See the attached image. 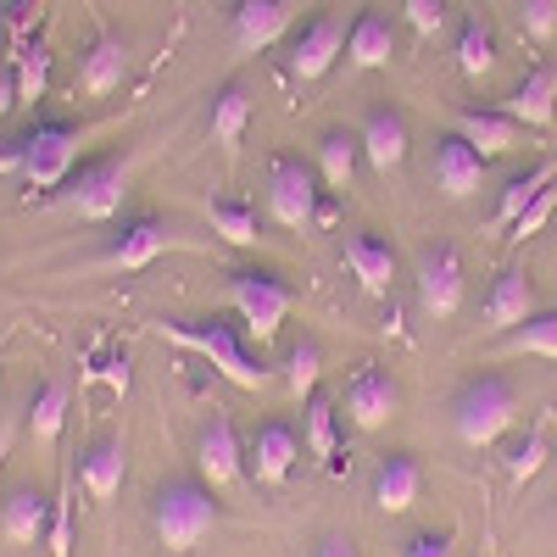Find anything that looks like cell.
<instances>
[{"label": "cell", "instance_id": "cell-11", "mask_svg": "<svg viewBox=\"0 0 557 557\" xmlns=\"http://www.w3.org/2000/svg\"><path fill=\"white\" fill-rule=\"evenodd\" d=\"M346 412H351L357 430L391 424V418L401 412V380L391 374V368H380V362H362L357 374L346 380Z\"/></svg>", "mask_w": 557, "mask_h": 557}, {"label": "cell", "instance_id": "cell-5", "mask_svg": "<svg viewBox=\"0 0 557 557\" xmlns=\"http://www.w3.org/2000/svg\"><path fill=\"white\" fill-rule=\"evenodd\" d=\"M223 290H228V307L240 312V323L257 335V346L278 341V330H285V318L296 307V290L273 268H235Z\"/></svg>", "mask_w": 557, "mask_h": 557}, {"label": "cell", "instance_id": "cell-1", "mask_svg": "<svg viewBox=\"0 0 557 557\" xmlns=\"http://www.w3.org/2000/svg\"><path fill=\"white\" fill-rule=\"evenodd\" d=\"M162 335L173 346H184V351H196L201 362H212L228 385H240V391H262L268 385V362L240 346L235 323H223V318H162Z\"/></svg>", "mask_w": 557, "mask_h": 557}, {"label": "cell", "instance_id": "cell-7", "mask_svg": "<svg viewBox=\"0 0 557 557\" xmlns=\"http://www.w3.org/2000/svg\"><path fill=\"white\" fill-rule=\"evenodd\" d=\"M323 173L301 157H273L268 162V212L290 228V235H307L318 228V207H323Z\"/></svg>", "mask_w": 557, "mask_h": 557}, {"label": "cell", "instance_id": "cell-29", "mask_svg": "<svg viewBox=\"0 0 557 557\" xmlns=\"http://www.w3.org/2000/svg\"><path fill=\"white\" fill-rule=\"evenodd\" d=\"M546 184H557V162H530L524 173H513L502 184V196H496V212H491V223L496 228H513L519 218H524V207L546 190Z\"/></svg>", "mask_w": 557, "mask_h": 557}, {"label": "cell", "instance_id": "cell-18", "mask_svg": "<svg viewBox=\"0 0 557 557\" xmlns=\"http://www.w3.org/2000/svg\"><path fill=\"white\" fill-rule=\"evenodd\" d=\"M485 162H491V157H480L469 139L451 134V128L435 139V184H441L451 201H462V196L480 190V184H485Z\"/></svg>", "mask_w": 557, "mask_h": 557}, {"label": "cell", "instance_id": "cell-25", "mask_svg": "<svg viewBox=\"0 0 557 557\" xmlns=\"http://www.w3.org/2000/svg\"><path fill=\"white\" fill-rule=\"evenodd\" d=\"M123 474H128V451L117 435H96L78 457V485L96 496V502H112L123 491Z\"/></svg>", "mask_w": 557, "mask_h": 557}, {"label": "cell", "instance_id": "cell-8", "mask_svg": "<svg viewBox=\"0 0 557 557\" xmlns=\"http://www.w3.org/2000/svg\"><path fill=\"white\" fill-rule=\"evenodd\" d=\"M128 173H134V162H128L123 151L84 162L78 178L67 184V212L84 218V223H107V218H117V212H123V196H128Z\"/></svg>", "mask_w": 557, "mask_h": 557}, {"label": "cell", "instance_id": "cell-40", "mask_svg": "<svg viewBox=\"0 0 557 557\" xmlns=\"http://www.w3.org/2000/svg\"><path fill=\"white\" fill-rule=\"evenodd\" d=\"M401 557H457V530H418Z\"/></svg>", "mask_w": 557, "mask_h": 557}, {"label": "cell", "instance_id": "cell-20", "mask_svg": "<svg viewBox=\"0 0 557 557\" xmlns=\"http://www.w3.org/2000/svg\"><path fill=\"white\" fill-rule=\"evenodd\" d=\"M45 535H51V496L23 485L0 502V541L7 546H45Z\"/></svg>", "mask_w": 557, "mask_h": 557}, {"label": "cell", "instance_id": "cell-42", "mask_svg": "<svg viewBox=\"0 0 557 557\" xmlns=\"http://www.w3.org/2000/svg\"><path fill=\"white\" fill-rule=\"evenodd\" d=\"M34 28H39V0H7V34L17 39V51L34 39Z\"/></svg>", "mask_w": 557, "mask_h": 557}, {"label": "cell", "instance_id": "cell-36", "mask_svg": "<svg viewBox=\"0 0 557 557\" xmlns=\"http://www.w3.org/2000/svg\"><path fill=\"white\" fill-rule=\"evenodd\" d=\"M541 462H546V435H541V430H530V435L519 441V451L507 457V480H513V485L535 480V474H541Z\"/></svg>", "mask_w": 557, "mask_h": 557}, {"label": "cell", "instance_id": "cell-17", "mask_svg": "<svg viewBox=\"0 0 557 557\" xmlns=\"http://www.w3.org/2000/svg\"><path fill=\"white\" fill-rule=\"evenodd\" d=\"M502 112L513 117L519 128H552V117H557V67L552 62L530 67L513 89H507Z\"/></svg>", "mask_w": 557, "mask_h": 557}, {"label": "cell", "instance_id": "cell-2", "mask_svg": "<svg viewBox=\"0 0 557 557\" xmlns=\"http://www.w3.org/2000/svg\"><path fill=\"white\" fill-rule=\"evenodd\" d=\"M151 524H157L168 552H196L223 524V507H218L207 480H168L151 496Z\"/></svg>", "mask_w": 557, "mask_h": 557}, {"label": "cell", "instance_id": "cell-33", "mask_svg": "<svg viewBox=\"0 0 557 557\" xmlns=\"http://www.w3.org/2000/svg\"><path fill=\"white\" fill-rule=\"evenodd\" d=\"M301 407H307V412H301V418H307V430H301V446H307V451H312L318 462H335V451H341V418H335L330 396H318V391H312V396H307Z\"/></svg>", "mask_w": 557, "mask_h": 557}, {"label": "cell", "instance_id": "cell-44", "mask_svg": "<svg viewBox=\"0 0 557 557\" xmlns=\"http://www.w3.org/2000/svg\"><path fill=\"white\" fill-rule=\"evenodd\" d=\"M312 557H357V546H351V535H323Z\"/></svg>", "mask_w": 557, "mask_h": 557}, {"label": "cell", "instance_id": "cell-45", "mask_svg": "<svg viewBox=\"0 0 557 557\" xmlns=\"http://www.w3.org/2000/svg\"><path fill=\"white\" fill-rule=\"evenodd\" d=\"M7 451H12V424H0V469H7Z\"/></svg>", "mask_w": 557, "mask_h": 557}, {"label": "cell", "instance_id": "cell-27", "mask_svg": "<svg viewBox=\"0 0 557 557\" xmlns=\"http://www.w3.org/2000/svg\"><path fill=\"white\" fill-rule=\"evenodd\" d=\"M246 123H251V89H246V78L218 84L212 101H207V134L218 139V146H240Z\"/></svg>", "mask_w": 557, "mask_h": 557}, {"label": "cell", "instance_id": "cell-3", "mask_svg": "<svg viewBox=\"0 0 557 557\" xmlns=\"http://www.w3.org/2000/svg\"><path fill=\"white\" fill-rule=\"evenodd\" d=\"M519 424V391L502 374H474L462 380L451 396V430L462 446H496L507 430Z\"/></svg>", "mask_w": 557, "mask_h": 557}, {"label": "cell", "instance_id": "cell-22", "mask_svg": "<svg viewBox=\"0 0 557 557\" xmlns=\"http://www.w3.org/2000/svg\"><path fill=\"white\" fill-rule=\"evenodd\" d=\"M451 134H462L480 157H507L519 146V123L502 107H457L451 112Z\"/></svg>", "mask_w": 557, "mask_h": 557}, {"label": "cell", "instance_id": "cell-15", "mask_svg": "<svg viewBox=\"0 0 557 557\" xmlns=\"http://www.w3.org/2000/svg\"><path fill=\"white\" fill-rule=\"evenodd\" d=\"M228 34H235V45L246 57L273 51V45L290 34V0H235V12H228Z\"/></svg>", "mask_w": 557, "mask_h": 557}, {"label": "cell", "instance_id": "cell-28", "mask_svg": "<svg viewBox=\"0 0 557 557\" xmlns=\"http://www.w3.org/2000/svg\"><path fill=\"white\" fill-rule=\"evenodd\" d=\"M496 357H546V362H557V307H541L524 323H513V330L496 341Z\"/></svg>", "mask_w": 557, "mask_h": 557}, {"label": "cell", "instance_id": "cell-38", "mask_svg": "<svg viewBox=\"0 0 557 557\" xmlns=\"http://www.w3.org/2000/svg\"><path fill=\"white\" fill-rule=\"evenodd\" d=\"M45 546H51V557H67L73 552V513H67V485L51 496V535H45Z\"/></svg>", "mask_w": 557, "mask_h": 557}, {"label": "cell", "instance_id": "cell-9", "mask_svg": "<svg viewBox=\"0 0 557 557\" xmlns=\"http://www.w3.org/2000/svg\"><path fill=\"white\" fill-rule=\"evenodd\" d=\"M418 307H424L430 318H457L462 307V290H469V273H462V257L457 246H424V257H418Z\"/></svg>", "mask_w": 557, "mask_h": 557}, {"label": "cell", "instance_id": "cell-24", "mask_svg": "<svg viewBox=\"0 0 557 557\" xmlns=\"http://www.w3.org/2000/svg\"><path fill=\"white\" fill-rule=\"evenodd\" d=\"M296 457H301V435L290 424H278V418L257 424V435H251V469H257L262 485H285L290 469H296Z\"/></svg>", "mask_w": 557, "mask_h": 557}, {"label": "cell", "instance_id": "cell-30", "mask_svg": "<svg viewBox=\"0 0 557 557\" xmlns=\"http://www.w3.org/2000/svg\"><path fill=\"white\" fill-rule=\"evenodd\" d=\"M67 401H73V396H67L62 380H45V385L34 391V401H28V412H23V430H28L34 446H57V441H62Z\"/></svg>", "mask_w": 557, "mask_h": 557}, {"label": "cell", "instance_id": "cell-4", "mask_svg": "<svg viewBox=\"0 0 557 557\" xmlns=\"http://www.w3.org/2000/svg\"><path fill=\"white\" fill-rule=\"evenodd\" d=\"M12 146H17V173H23L28 190H57V184H67L73 168H78L84 128L45 117V123H34L23 139H12Z\"/></svg>", "mask_w": 557, "mask_h": 557}, {"label": "cell", "instance_id": "cell-39", "mask_svg": "<svg viewBox=\"0 0 557 557\" xmlns=\"http://www.w3.org/2000/svg\"><path fill=\"white\" fill-rule=\"evenodd\" d=\"M552 212H557V184H546V190H541V196L524 207V218L513 223V240H530V235H541Z\"/></svg>", "mask_w": 557, "mask_h": 557}, {"label": "cell", "instance_id": "cell-13", "mask_svg": "<svg viewBox=\"0 0 557 557\" xmlns=\"http://www.w3.org/2000/svg\"><path fill=\"white\" fill-rule=\"evenodd\" d=\"M341 262H346V273L357 278L368 296H391L396 278H401L396 246L380 240V235H368V228H351V235L341 240Z\"/></svg>", "mask_w": 557, "mask_h": 557}, {"label": "cell", "instance_id": "cell-31", "mask_svg": "<svg viewBox=\"0 0 557 557\" xmlns=\"http://www.w3.org/2000/svg\"><path fill=\"white\" fill-rule=\"evenodd\" d=\"M207 223H212V235L228 240V246H257V240H262L257 207L240 201V196H212V201H207Z\"/></svg>", "mask_w": 557, "mask_h": 557}, {"label": "cell", "instance_id": "cell-12", "mask_svg": "<svg viewBox=\"0 0 557 557\" xmlns=\"http://www.w3.org/2000/svg\"><path fill=\"white\" fill-rule=\"evenodd\" d=\"M196 474L212 485V491H235L246 480V451H240V435L223 412H212L201 435H196Z\"/></svg>", "mask_w": 557, "mask_h": 557}, {"label": "cell", "instance_id": "cell-32", "mask_svg": "<svg viewBox=\"0 0 557 557\" xmlns=\"http://www.w3.org/2000/svg\"><path fill=\"white\" fill-rule=\"evenodd\" d=\"M457 67H462V78H491V67H496V34H491V23L485 17H462V28H457Z\"/></svg>", "mask_w": 557, "mask_h": 557}, {"label": "cell", "instance_id": "cell-14", "mask_svg": "<svg viewBox=\"0 0 557 557\" xmlns=\"http://www.w3.org/2000/svg\"><path fill=\"white\" fill-rule=\"evenodd\" d=\"M128 62H134V45L112 28H101L96 39L84 45L78 57V89L84 96H117L123 78H128Z\"/></svg>", "mask_w": 557, "mask_h": 557}, {"label": "cell", "instance_id": "cell-6", "mask_svg": "<svg viewBox=\"0 0 557 557\" xmlns=\"http://www.w3.org/2000/svg\"><path fill=\"white\" fill-rule=\"evenodd\" d=\"M196 246H201V240L184 235L173 218L139 212V218H128L117 235H112V246L101 251V268H107V273H139V268H151V262L168 257V251H196Z\"/></svg>", "mask_w": 557, "mask_h": 557}, {"label": "cell", "instance_id": "cell-43", "mask_svg": "<svg viewBox=\"0 0 557 557\" xmlns=\"http://www.w3.org/2000/svg\"><path fill=\"white\" fill-rule=\"evenodd\" d=\"M17 107H23V96H17V67L0 62V117H12Z\"/></svg>", "mask_w": 557, "mask_h": 557}, {"label": "cell", "instance_id": "cell-19", "mask_svg": "<svg viewBox=\"0 0 557 557\" xmlns=\"http://www.w3.org/2000/svg\"><path fill=\"white\" fill-rule=\"evenodd\" d=\"M530 312H541V307H535V285H530V273H524V268H502V273L491 278L485 307H480L485 330L507 335V330H513V323H524Z\"/></svg>", "mask_w": 557, "mask_h": 557}, {"label": "cell", "instance_id": "cell-26", "mask_svg": "<svg viewBox=\"0 0 557 557\" xmlns=\"http://www.w3.org/2000/svg\"><path fill=\"white\" fill-rule=\"evenodd\" d=\"M357 162H362L357 128H323L318 134V173H323V190H330V196H346L351 190Z\"/></svg>", "mask_w": 557, "mask_h": 557}, {"label": "cell", "instance_id": "cell-10", "mask_svg": "<svg viewBox=\"0 0 557 557\" xmlns=\"http://www.w3.org/2000/svg\"><path fill=\"white\" fill-rule=\"evenodd\" d=\"M346 17L341 12H318V17H307L296 34H290V73L301 78V84H312V78H323L341 57H346Z\"/></svg>", "mask_w": 557, "mask_h": 557}, {"label": "cell", "instance_id": "cell-34", "mask_svg": "<svg viewBox=\"0 0 557 557\" xmlns=\"http://www.w3.org/2000/svg\"><path fill=\"white\" fill-rule=\"evenodd\" d=\"M12 67H17V96L23 101H45V89H51V45L28 39L23 51L12 57Z\"/></svg>", "mask_w": 557, "mask_h": 557}, {"label": "cell", "instance_id": "cell-35", "mask_svg": "<svg viewBox=\"0 0 557 557\" xmlns=\"http://www.w3.org/2000/svg\"><path fill=\"white\" fill-rule=\"evenodd\" d=\"M318 374H323V351H318V341H296V346L285 351V385H290V396L307 401V396L318 391Z\"/></svg>", "mask_w": 557, "mask_h": 557}, {"label": "cell", "instance_id": "cell-21", "mask_svg": "<svg viewBox=\"0 0 557 557\" xmlns=\"http://www.w3.org/2000/svg\"><path fill=\"white\" fill-rule=\"evenodd\" d=\"M391 57H396V23H391V12H380V7L357 12V23L346 34V62L357 73H374V67H391Z\"/></svg>", "mask_w": 557, "mask_h": 557}, {"label": "cell", "instance_id": "cell-41", "mask_svg": "<svg viewBox=\"0 0 557 557\" xmlns=\"http://www.w3.org/2000/svg\"><path fill=\"white\" fill-rule=\"evenodd\" d=\"M401 12H407V23H412L418 34L430 39V34L446 28V12H451V7H446V0H401Z\"/></svg>", "mask_w": 557, "mask_h": 557}, {"label": "cell", "instance_id": "cell-16", "mask_svg": "<svg viewBox=\"0 0 557 557\" xmlns=\"http://www.w3.org/2000/svg\"><path fill=\"white\" fill-rule=\"evenodd\" d=\"M357 139H362V162L374 168V173H385V178L407 162V117H401L391 101H380L374 112L362 117Z\"/></svg>", "mask_w": 557, "mask_h": 557}, {"label": "cell", "instance_id": "cell-23", "mask_svg": "<svg viewBox=\"0 0 557 557\" xmlns=\"http://www.w3.org/2000/svg\"><path fill=\"white\" fill-rule=\"evenodd\" d=\"M374 507L380 513H407V507L418 502V491H424V469H418L412 451H385L380 469H374Z\"/></svg>", "mask_w": 557, "mask_h": 557}, {"label": "cell", "instance_id": "cell-37", "mask_svg": "<svg viewBox=\"0 0 557 557\" xmlns=\"http://www.w3.org/2000/svg\"><path fill=\"white\" fill-rule=\"evenodd\" d=\"M519 28H524V39L546 45L557 34V0H519Z\"/></svg>", "mask_w": 557, "mask_h": 557}]
</instances>
